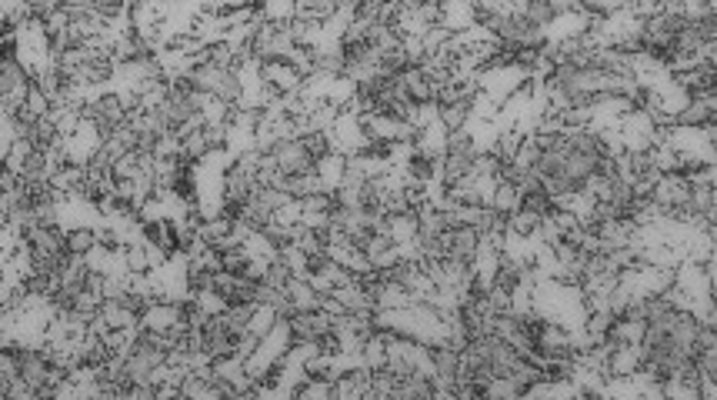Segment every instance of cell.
<instances>
[{
	"label": "cell",
	"instance_id": "25",
	"mask_svg": "<svg viewBox=\"0 0 717 400\" xmlns=\"http://www.w3.org/2000/svg\"><path fill=\"white\" fill-rule=\"evenodd\" d=\"M471 104H474V100H457V104L441 107V120H444V127L451 130V134L467 124V117H471Z\"/></svg>",
	"mask_w": 717,
	"mask_h": 400
},
{
	"label": "cell",
	"instance_id": "22",
	"mask_svg": "<svg viewBox=\"0 0 717 400\" xmlns=\"http://www.w3.org/2000/svg\"><path fill=\"white\" fill-rule=\"evenodd\" d=\"M287 297H291L294 310H321L324 307V294H317V290L301 277L287 280Z\"/></svg>",
	"mask_w": 717,
	"mask_h": 400
},
{
	"label": "cell",
	"instance_id": "16",
	"mask_svg": "<svg viewBox=\"0 0 717 400\" xmlns=\"http://www.w3.org/2000/svg\"><path fill=\"white\" fill-rule=\"evenodd\" d=\"M541 247H544V237H541V230H534V234H514V230H507L504 227V237H501V257L504 260H511V264L517 267H534V260L537 254H541Z\"/></svg>",
	"mask_w": 717,
	"mask_h": 400
},
{
	"label": "cell",
	"instance_id": "23",
	"mask_svg": "<svg viewBox=\"0 0 717 400\" xmlns=\"http://www.w3.org/2000/svg\"><path fill=\"white\" fill-rule=\"evenodd\" d=\"M491 210L501 217H511L514 210H521V190H517L511 180H497V190H494V200H491Z\"/></svg>",
	"mask_w": 717,
	"mask_h": 400
},
{
	"label": "cell",
	"instance_id": "11",
	"mask_svg": "<svg viewBox=\"0 0 717 400\" xmlns=\"http://www.w3.org/2000/svg\"><path fill=\"white\" fill-rule=\"evenodd\" d=\"M324 134H327V144H331L334 154H344V157L371 154L374 144H377V140L361 127V117H357L351 107L341 110L337 120H334V127L324 130Z\"/></svg>",
	"mask_w": 717,
	"mask_h": 400
},
{
	"label": "cell",
	"instance_id": "26",
	"mask_svg": "<svg viewBox=\"0 0 717 400\" xmlns=\"http://www.w3.org/2000/svg\"><path fill=\"white\" fill-rule=\"evenodd\" d=\"M261 20L264 24H281V20H287V24H291V20L297 17V4H291V0H284V4H261Z\"/></svg>",
	"mask_w": 717,
	"mask_h": 400
},
{
	"label": "cell",
	"instance_id": "15",
	"mask_svg": "<svg viewBox=\"0 0 717 400\" xmlns=\"http://www.w3.org/2000/svg\"><path fill=\"white\" fill-rule=\"evenodd\" d=\"M361 117V127L371 134L374 140H387V144H411L417 130L407 124L401 117H391V114H357Z\"/></svg>",
	"mask_w": 717,
	"mask_h": 400
},
{
	"label": "cell",
	"instance_id": "17",
	"mask_svg": "<svg viewBox=\"0 0 717 400\" xmlns=\"http://www.w3.org/2000/svg\"><path fill=\"white\" fill-rule=\"evenodd\" d=\"M291 330L294 340H327L334 337V314H327V310H294Z\"/></svg>",
	"mask_w": 717,
	"mask_h": 400
},
{
	"label": "cell",
	"instance_id": "29",
	"mask_svg": "<svg viewBox=\"0 0 717 400\" xmlns=\"http://www.w3.org/2000/svg\"><path fill=\"white\" fill-rule=\"evenodd\" d=\"M127 264H131L134 274H147V270H151V260H147V244L127 247Z\"/></svg>",
	"mask_w": 717,
	"mask_h": 400
},
{
	"label": "cell",
	"instance_id": "7",
	"mask_svg": "<svg viewBox=\"0 0 717 400\" xmlns=\"http://www.w3.org/2000/svg\"><path fill=\"white\" fill-rule=\"evenodd\" d=\"M294 347V330H291V317L287 314H277L274 327L267 330L261 337V344L254 347V354L244 360V374L254 380V384H261V380L271 374V370L281 364L287 350Z\"/></svg>",
	"mask_w": 717,
	"mask_h": 400
},
{
	"label": "cell",
	"instance_id": "9",
	"mask_svg": "<svg viewBox=\"0 0 717 400\" xmlns=\"http://www.w3.org/2000/svg\"><path fill=\"white\" fill-rule=\"evenodd\" d=\"M531 80H534V67H524V64L484 67L474 74V84L481 87V94L491 100L497 110H501L524 84H531Z\"/></svg>",
	"mask_w": 717,
	"mask_h": 400
},
{
	"label": "cell",
	"instance_id": "27",
	"mask_svg": "<svg viewBox=\"0 0 717 400\" xmlns=\"http://www.w3.org/2000/svg\"><path fill=\"white\" fill-rule=\"evenodd\" d=\"M94 244H97L94 230H67V250L71 254H87V250H94Z\"/></svg>",
	"mask_w": 717,
	"mask_h": 400
},
{
	"label": "cell",
	"instance_id": "24",
	"mask_svg": "<svg viewBox=\"0 0 717 400\" xmlns=\"http://www.w3.org/2000/svg\"><path fill=\"white\" fill-rule=\"evenodd\" d=\"M101 317H104L111 327H124V330H137V327H141V317H137L134 310H127L121 300H104V304H101Z\"/></svg>",
	"mask_w": 717,
	"mask_h": 400
},
{
	"label": "cell",
	"instance_id": "1",
	"mask_svg": "<svg viewBox=\"0 0 717 400\" xmlns=\"http://www.w3.org/2000/svg\"><path fill=\"white\" fill-rule=\"evenodd\" d=\"M627 254L634 264H651L674 270L681 260L707 264L714 257V234L701 220H677V217H651L631 227Z\"/></svg>",
	"mask_w": 717,
	"mask_h": 400
},
{
	"label": "cell",
	"instance_id": "19",
	"mask_svg": "<svg viewBox=\"0 0 717 400\" xmlns=\"http://www.w3.org/2000/svg\"><path fill=\"white\" fill-rule=\"evenodd\" d=\"M261 74H264L267 84H271L274 90H284V94H297L301 84H304V77L297 74L291 64H281V60H264Z\"/></svg>",
	"mask_w": 717,
	"mask_h": 400
},
{
	"label": "cell",
	"instance_id": "28",
	"mask_svg": "<svg viewBox=\"0 0 717 400\" xmlns=\"http://www.w3.org/2000/svg\"><path fill=\"white\" fill-rule=\"evenodd\" d=\"M27 110H31V114L34 117H47V114H51V110H54V104H51V97H47L44 94V90L41 87H31V97H27V104H24Z\"/></svg>",
	"mask_w": 717,
	"mask_h": 400
},
{
	"label": "cell",
	"instance_id": "8",
	"mask_svg": "<svg viewBox=\"0 0 717 400\" xmlns=\"http://www.w3.org/2000/svg\"><path fill=\"white\" fill-rule=\"evenodd\" d=\"M147 284H151L154 300H181L187 304L191 294V250H174L171 260L161 267L147 270Z\"/></svg>",
	"mask_w": 717,
	"mask_h": 400
},
{
	"label": "cell",
	"instance_id": "10",
	"mask_svg": "<svg viewBox=\"0 0 717 400\" xmlns=\"http://www.w3.org/2000/svg\"><path fill=\"white\" fill-rule=\"evenodd\" d=\"M181 80L207 97L224 100V104H237V100H241V80H237V70H224V67H214V64H207V60H201V64L187 70Z\"/></svg>",
	"mask_w": 717,
	"mask_h": 400
},
{
	"label": "cell",
	"instance_id": "18",
	"mask_svg": "<svg viewBox=\"0 0 717 400\" xmlns=\"http://www.w3.org/2000/svg\"><path fill=\"white\" fill-rule=\"evenodd\" d=\"M477 24L474 4H464V0H447L441 4V14H437V27H444L447 34H464Z\"/></svg>",
	"mask_w": 717,
	"mask_h": 400
},
{
	"label": "cell",
	"instance_id": "21",
	"mask_svg": "<svg viewBox=\"0 0 717 400\" xmlns=\"http://www.w3.org/2000/svg\"><path fill=\"white\" fill-rule=\"evenodd\" d=\"M344 167H347V157L344 154H327L317 160V177H321V184H324V194H337L344 184Z\"/></svg>",
	"mask_w": 717,
	"mask_h": 400
},
{
	"label": "cell",
	"instance_id": "4",
	"mask_svg": "<svg viewBox=\"0 0 717 400\" xmlns=\"http://www.w3.org/2000/svg\"><path fill=\"white\" fill-rule=\"evenodd\" d=\"M661 300L687 310L701 327L714 330V257L707 260V274L697 260H681L674 267V284L664 290Z\"/></svg>",
	"mask_w": 717,
	"mask_h": 400
},
{
	"label": "cell",
	"instance_id": "13",
	"mask_svg": "<svg viewBox=\"0 0 717 400\" xmlns=\"http://www.w3.org/2000/svg\"><path fill=\"white\" fill-rule=\"evenodd\" d=\"M591 27H594V17L587 14L584 7L571 10V14H554V17L541 27V34H544V47H561V44H567V40L584 37Z\"/></svg>",
	"mask_w": 717,
	"mask_h": 400
},
{
	"label": "cell",
	"instance_id": "20",
	"mask_svg": "<svg viewBox=\"0 0 717 400\" xmlns=\"http://www.w3.org/2000/svg\"><path fill=\"white\" fill-rule=\"evenodd\" d=\"M714 110H717V97H694L681 114L674 117V127H701V124H714Z\"/></svg>",
	"mask_w": 717,
	"mask_h": 400
},
{
	"label": "cell",
	"instance_id": "14",
	"mask_svg": "<svg viewBox=\"0 0 717 400\" xmlns=\"http://www.w3.org/2000/svg\"><path fill=\"white\" fill-rule=\"evenodd\" d=\"M271 160H274V167L281 170V174H291V177H304V174H314V170H317V160L311 157V150L304 147L301 137L277 144L271 150Z\"/></svg>",
	"mask_w": 717,
	"mask_h": 400
},
{
	"label": "cell",
	"instance_id": "5",
	"mask_svg": "<svg viewBox=\"0 0 717 400\" xmlns=\"http://www.w3.org/2000/svg\"><path fill=\"white\" fill-rule=\"evenodd\" d=\"M241 157L234 147L207 150L201 160H194V177H197V204L194 214L201 220H217L224 217V177L234 167V160Z\"/></svg>",
	"mask_w": 717,
	"mask_h": 400
},
{
	"label": "cell",
	"instance_id": "12",
	"mask_svg": "<svg viewBox=\"0 0 717 400\" xmlns=\"http://www.w3.org/2000/svg\"><path fill=\"white\" fill-rule=\"evenodd\" d=\"M621 397H644V400H661V380L637 367L634 374L624 377H607L601 387V400H621Z\"/></svg>",
	"mask_w": 717,
	"mask_h": 400
},
{
	"label": "cell",
	"instance_id": "30",
	"mask_svg": "<svg viewBox=\"0 0 717 400\" xmlns=\"http://www.w3.org/2000/svg\"><path fill=\"white\" fill-rule=\"evenodd\" d=\"M301 140H304V147L311 150V157H314V160H321V157L331 154V144H327V134H307V137H301Z\"/></svg>",
	"mask_w": 717,
	"mask_h": 400
},
{
	"label": "cell",
	"instance_id": "2",
	"mask_svg": "<svg viewBox=\"0 0 717 400\" xmlns=\"http://www.w3.org/2000/svg\"><path fill=\"white\" fill-rule=\"evenodd\" d=\"M531 314L547 320V324H554V327H564L567 334H574L581 350L591 347L587 344V320H591V310H587V297H584L581 284L547 277L537 270L534 287H531Z\"/></svg>",
	"mask_w": 717,
	"mask_h": 400
},
{
	"label": "cell",
	"instance_id": "3",
	"mask_svg": "<svg viewBox=\"0 0 717 400\" xmlns=\"http://www.w3.org/2000/svg\"><path fill=\"white\" fill-rule=\"evenodd\" d=\"M371 324H374V330H394V334L411 337L424 347H454V337H457L454 324H447V320L437 314L431 304H424V300H417L411 307L374 310Z\"/></svg>",
	"mask_w": 717,
	"mask_h": 400
},
{
	"label": "cell",
	"instance_id": "6",
	"mask_svg": "<svg viewBox=\"0 0 717 400\" xmlns=\"http://www.w3.org/2000/svg\"><path fill=\"white\" fill-rule=\"evenodd\" d=\"M671 284H674V270H667V267H651V264L621 267V274H617V284L611 290V300H607V314L617 317L627 304L661 297Z\"/></svg>",
	"mask_w": 717,
	"mask_h": 400
}]
</instances>
